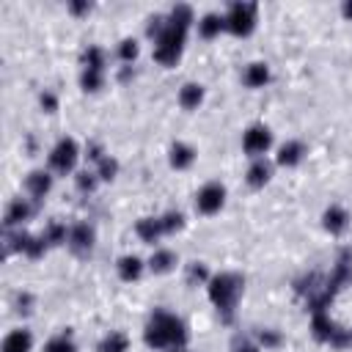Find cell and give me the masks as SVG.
Returning <instances> with one entry per match:
<instances>
[{
    "label": "cell",
    "mask_w": 352,
    "mask_h": 352,
    "mask_svg": "<svg viewBox=\"0 0 352 352\" xmlns=\"http://www.w3.org/2000/svg\"><path fill=\"white\" fill-rule=\"evenodd\" d=\"M143 341L154 352H162V349L170 352L176 346H184L187 344V324L176 314H170L165 308H157L148 316L146 327H143Z\"/></svg>",
    "instance_id": "obj_1"
},
{
    "label": "cell",
    "mask_w": 352,
    "mask_h": 352,
    "mask_svg": "<svg viewBox=\"0 0 352 352\" xmlns=\"http://www.w3.org/2000/svg\"><path fill=\"white\" fill-rule=\"evenodd\" d=\"M242 292H245V278L239 272H231V270H223V272H212L209 283H206V294H209V302L214 305V311L220 314L223 322H231L234 314H236V305L242 300Z\"/></svg>",
    "instance_id": "obj_2"
},
{
    "label": "cell",
    "mask_w": 352,
    "mask_h": 352,
    "mask_svg": "<svg viewBox=\"0 0 352 352\" xmlns=\"http://www.w3.org/2000/svg\"><path fill=\"white\" fill-rule=\"evenodd\" d=\"M148 33L154 36V60L165 69L176 66L187 44V30L170 25L165 16H154L148 25Z\"/></svg>",
    "instance_id": "obj_3"
},
{
    "label": "cell",
    "mask_w": 352,
    "mask_h": 352,
    "mask_svg": "<svg viewBox=\"0 0 352 352\" xmlns=\"http://www.w3.org/2000/svg\"><path fill=\"white\" fill-rule=\"evenodd\" d=\"M223 16H226V33H231L236 38H245L256 30L258 6L256 3H231Z\"/></svg>",
    "instance_id": "obj_4"
},
{
    "label": "cell",
    "mask_w": 352,
    "mask_h": 352,
    "mask_svg": "<svg viewBox=\"0 0 352 352\" xmlns=\"http://www.w3.org/2000/svg\"><path fill=\"white\" fill-rule=\"evenodd\" d=\"M77 160H80V146H77L74 138H58L55 146H52L50 154H47V165H50V170L58 173V176L74 173Z\"/></svg>",
    "instance_id": "obj_5"
},
{
    "label": "cell",
    "mask_w": 352,
    "mask_h": 352,
    "mask_svg": "<svg viewBox=\"0 0 352 352\" xmlns=\"http://www.w3.org/2000/svg\"><path fill=\"white\" fill-rule=\"evenodd\" d=\"M226 195H228V190H226L223 182H206L195 192V209H198V214H204V217L217 214L226 206Z\"/></svg>",
    "instance_id": "obj_6"
},
{
    "label": "cell",
    "mask_w": 352,
    "mask_h": 352,
    "mask_svg": "<svg viewBox=\"0 0 352 352\" xmlns=\"http://www.w3.org/2000/svg\"><path fill=\"white\" fill-rule=\"evenodd\" d=\"M270 148H272V132H270L267 124H250V126L242 132V151H245L250 160L264 157Z\"/></svg>",
    "instance_id": "obj_7"
},
{
    "label": "cell",
    "mask_w": 352,
    "mask_h": 352,
    "mask_svg": "<svg viewBox=\"0 0 352 352\" xmlns=\"http://www.w3.org/2000/svg\"><path fill=\"white\" fill-rule=\"evenodd\" d=\"M66 245H69L72 253L88 256V253L94 250V245H96V231H94V226L85 223V220L72 223V226H69V242H66Z\"/></svg>",
    "instance_id": "obj_8"
},
{
    "label": "cell",
    "mask_w": 352,
    "mask_h": 352,
    "mask_svg": "<svg viewBox=\"0 0 352 352\" xmlns=\"http://www.w3.org/2000/svg\"><path fill=\"white\" fill-rule=\"evenodd\" d=\"M52 190V170H44V168H36L25 176V192L30 201H41L47 198Z\"/></svg>",
    "instance_id": "obj_9"
},
{
    "label": "cell",
    "mask_w": 352,
    "mask_h": 352,
    "mask_svg": "<svg viewBox=\"0 0 352 352\" xmlns=\"http://www.w3.org/2000/svg\"><path fill=\"white\" fill-rule=\"evenodd\" d=\"M30 217H33V201H30V198H14V201L6 206L3 223H6L8 231H16V228H22Z\"/></svg>",
    "instance_id": "obj_10"
},
{
    "label": "cell",
    "mask_w": 352,
    "mask_h": 352,
    "mask_svg": "<svg viewBox=\"0 0 352 352\" xmlns=\"http://www.w3.org/2000/svg\"><path fill=\"white\" fill-rule=\"evenodd\" d=\"M349 212L341 206V204H330L324 212H322V228L330 234V236H341L346 228H349Z\"/></svg>",
    "instance_id": "obj_11"
},
{
    "label": "cell",
    "mask_w": 352,
    "mask_h": 352,
    "mask_svg": "<svg viewBox=\"0 0 352 352\" xmlns=\"http://www.w3.org/2000/svg\"><path fill=\"white\" fill-rule=\"evenodd\" d=\"M305 154H308V146L302 143V140H286V143H280L278 146V154H275V165H280V168H297L302 160H305Z\"/></svg>",
    "instance_id": "obj_12"
},
{
    "label": "cell",
    "mask_w": 352,
    "mask_h": 352,
    "mask_svg": "<svg viewBox=\"0 0 352 352\" xmlns=\"http://www.w3.org/2000/svg\"><path fill=\"white\" fill-rule=\"evenodd\" d=\"M135 234H138L140 242H146V245H157V242L165 236V228H162L160 214H143V217H138V223H135Z\"/></svg>",
    "instance_id": "obj_13"
},
{
    "label": "cell",
    "mask_w": 352,
    "mask_h": 352,
    "mask_svg": "<svg viewBox=\"0 0 352 352\" xmlns=\"http://www.w3.org/2000/svg\"><path fill=\"white\" fill-rule=\"evenodd\" d=\"M146 270H148L146 261H143L140 256H135V253H124V256H118V261H116V272H118V278H121L124 283L140 280Z\"/></svg>",
    "instance_id": "obj_14"
},
{
    "label": "cell",
    "mask_w": 352,
    "mask_h": 352,
    "mask_svg": "<svg viewBox=\"0 0 352 352\" xmlns=\"http://www.w3.org/2000/svg\"><path fill=\"white\" fill-rule=\"evenodd\" d=\"M270 179H272V162H270L267 157L250 160V165H248V170H245V182H248V187L261 190L264 184H270Z\"/></svg>",
    "instance_id": "obj_15"
},
{
    "label": "cell",
    "mask_w": 352,
    "mask_h": 352,
    "mask_svg": "<svg viewBox=\"0 0 352 352\" xmlns=\"http://www.w3.org/2000/svg\"><path fill=\"white\" fill-rule=\"evenodd\" d=\"M176 264H179V256L170 248H154V253L146 261L148 272H154V275H168L176 270Z\"/></svg>",
    "instance_id": "obj_16"
},
{
    "label": "cell",
    "mask_w": 352,
    "mask_h": 352,
    "mask_svg": "<svg viewBox=\"0 0 352 352\" xmlns=\"http://www.w3.org/2000/svg\"><path fill=\"white\" fill-rule=\"evenodd\" d=\"M270 80H272V72H270V63H264V60H250L245 66V72H242V82L248 88H253V91L264 88Z\"/></svg>",
    "instance_id": "obj_17"
},
{
    "label": "cell",
    "mask_w": 352,
    "mask_h": 352,
    "mask_svg": "<svg viewBox=\"0 0 352 352\" xmlns=\"http://www.w3.org/2000/svg\"><path fill=\"white\" fill-rule=\"evenodd\" d=\"M195 28H198V36H201V38L212 41V38H217L220 33H226V16L217 14V11H206L204 16H198Z\"/></svg>",
    "instance_id": "obj_18"
},
{
    "label": "cell",
    "mask_w": 352,
    "mask_h": 352,
    "mask_svg": "<svg viewBox=\"0 0 352 352\" xmlns=\"http://www.w3.org/2000/svg\"><path fill=\"white\" fill-rule=\"evenodd\" d=\"M195 154H198V151H195L190 143L176 140V143H170V148H168V162H170L173 170H187V168L195 162Z\"/></svg>",
    "instance_id": "obj_19"
},
{
    "label": "cell",
    "mask_w": 352,
    "mask_h": 352,
    "mask_svg": "<svg viewBox=\"0 0 352 352\" xmlns=\"http://www.w3.org/2000/svg\"><path fill=\"white\" fill-rule=\"evenodd\" d=\"M0 352H33V333L25 330V327L11 330V333L3 338Z\"/></svg>",
    "instance_id": "obj_20"
},
{
    "label": "cell",
    "mask_w": 352,
    "mask_h": 352,
    "mask_svg": "<svg viewBox=\"0 0 352 352\" xmlns=\"http://www.w3.org/2000/svg\"><path fill=\"white\" fill-rule=\"evenodd\" d=\"M204 96H206V91H204V85L201 82H184L182 88H179V104L184 107V110H198L201 104H204Z\"/></svg>",
    "instance_id": "obj_21"
},
{
    "label": "cell",
    "mask_w": 352,
    "mask_h": 352,
    "mask_svg": "<svg viewBox=\"0 0 352 352\" xmlns=\"http://www.w3.org/2000/svg\"><path fill=\"white\" fill-rule=\"evenodd\" d=\"M170 25H176V28H182V30H190L198 19H195V11H192V6H187V3H176L170 11H168V16H165Z\"/></svg>",
    "instance_id": "obj_22"
},
{
    "label": "cell",
    "mask_w": 352,
    "mask_h": 352,
    "mask_svg": "<svg viewBox=\"0 0 352 352\" xmlns=\"http://www.w3.org/2000/svg\"><path fill=\"white\" fill-rule=\"evenodd\" d=\"M41 236H44L47 248H60V245H66V242H69V226H66V223H60V220H50V223L44 226Z\"/></svg>",
    "instance_id": "obj_23"
},
{
    "label": "cell",
    "mask_w": 352,
    "mask_h": 352,
    "mask_svg": "<svg viewBox=\"0 0 352 352\" xmlns=\"http://www.w3.org/2000/svg\"><path fill=\"white\" fill-rule=\"evenodd\" d=\"M96 352H129V336L121 330H110L107 336L99 338Z\"/></svg>",
    "instance_id": "obj_24"
},
{
    "label": "cell",
    "mask_w": 352,
    "mask_h": 352,
    "mask_svg": "<svg viewBox=\"0 0 352 352\" xmlns=\"http://www.w3.org/2000/svg\"><path fill=\"white\" fill-rule=\"evenodd\" d=\"M80 63H82V69L107 72V52H104L102 47L91 44V47H85V50H82V55H80Z\"/></svg>",
    "instance_id": "obj_25"
},
{
    "label": "cell",
    "mask_w": 352,
    "mask_h": 352,
    "mask_svg": "<svg viewBox=\"0 0 352 352\" xmlns=\"http://www.w3.org/2000/svg\"><path fill=\"white\" fill-rule=\"evenodd\" d=\"M104 82H107V72H94V69H82V72H80V88H82L85 94L102 91Z\"/></svg>",
    "instance_id": "obj_26"
},
{
    "label": "cell",
    "mask_w": 352,
    "mask_h": 352,
    "mask_svg": "<svg viewBox=\"0 0 352 352\" xmlns=\"http://www.w3.org/2000/svg\"><path fill=\"white\" fill-rule=\"evenodd\" d=\"M116 55H118V60H121L124 66L135 63L138 55H140V44H138V38H121L118 47H116Z\"/></svg>",
    "instance_id": "obj_27"
},
{
    "label": "cell",
    "mask_w": 352,
    "mask_h": 352,
    "mask_svg": "<svg viewBox=\"0 0 352 352\" xmlns=\"http://www.w3.org/2000/svg\"><path fill=\"white\" fill-rule=\"evenodd\" d=\"M44 352H77V344H74L72 333L66 330V333H58V336H52V338L44 344Z\"/></svg>",
    "instance_id": "obj_28"
},
{
    "label": "cell",
    "mask_w": 352,
    "mask_h": 352,
    "mask_svg": "<svg viewBox=\"0 0 352 352\" xmlns=\"http://www.w3.org/2000/svg\"><path fill=\"white\" fill-rule=\"evenodd\" d=\"M118 168H121V165H118V160H116V157H110V154H104V157L96 162V168H94V170H96V176H99V182H113V179L118 176Z\"/></svg>",
    "instance_id": "obj_29"
},
{
    "label": "cell",
    "mask_w": 352,
    "mask_h": 352,
    "mask_svg": "<svg viewBox=\"0 0 352 352\" xmlns=\"http://www.w3.org/2000/svg\"><path fill=\"white\" fill-rule=\"evenodd\" d=\"M209 278H212V272H209V267L204 261H190L187 264V280H190V286H206Z\"/></svg>",
    "instance_id": "obj_30"
},
{
    "label": "cell",
    "mask_w": 352,
    "mask_h": 352,
    "mask_svg": "<svg viewBox=\"0 0 352 352\" xmlns=\"http://www.w3.org/2000/svg\"><path fill=\"white\" fill-rule=\"evenodd\" d=\"M160 220H162L165 236H170V234H176V231H182V228H184V214H182L179 209H168V212H162V214H160Z\"/></svg>",
    "instance_id": "obj_31"
},
{
    "label": "cell",
    "mask_w": 352,
    "mask_h": 352,
    "mask_svg": "<svg viewBox=\"0 0 352 352\" xmlns=\"http://www.w3.org/2000/svg\"><path fill=\"white\" fill-rule=\"evenodd\" d=\"M74 187H77L80 192H94V190L99 187L96 170H77V173H74Z\"/></svg>",
    "instance_id": "obj_32"
},
{
    "label": "cell",
    "mask_w": 352,
    "mask_h": 352,
    "mask_svg": "<svg viewBox=\"0 0 352 352\" xmlns=\"http://www.w3.org/2000/svg\"><path fill=\"white\" fill-rule=\"evenodd\" d=\"M280 344H283V336H280L278 330H272V327L258 330V346H261V349H278Z\"/></svg>",
    "instance_id": "obj_33"
},
{
    "label": "cell",
    "mask_w": 352,
    "mask_h": 352,
    "mask_svg": "<svg viewBox=\"0 0 352 352\" xmlns=\"http://www.w3.org/2000/svg\"><path fill=\"white\" fill-rule=\"evenodd\" d=\"M38 104H41L44 113H58V94L50 91V88H44V91L38 94Z\"/></svg>",
    "instance_id": "obj_34"
},
{
    "label": "cell",
    "mask_w": 352,
    "mask_h": 352,
    "mask_svg": "<svg viewBox=\"0 0 352 352\" xmlns=\"http://www.w3.org/2000/svg\"><path fill=\"white\" fill-rule=\"evenodd\" d=\"M104 154H107V151L102 148V143H88V146H85V157H88L91 162H99Z\"/></svg>",
    "instance_id": "obj_35"
},
{
    "label": "cell",
    "mask_w": 352,
    "mask_h": 352,
    "mask_svg": "<svg viewBox=\"0 0 352 352\" xmlns=\"http://www.w3.org/2000/svg\"><path fill=\"white\" fill-rule=\"evenodd\" d=\"M30 302H33V297H30V294H28V292H25V294H19V297H16V305H19V311H25V314H28V311H30Z\"/></svg>",
    "instance_id": "obj_36"
},
{
    "label": "cell",
    "mask_w": 352,
    "mask_h": 352,
    "mask_svg": "<svg viewBox=\"0 0 352 352\" xmlns=\"http://www.w3.org/2000/svg\"><path fill=\"white\" fill-rule=\"evenodd\" d=\"M69 11L72 14H88L91 11V3H69Z\"/></svg>",
    "instance_id": "obj_37"
},
{
    "label": "cell",
    "mask_w": 352,
    "mask_h": 352,
    "mask_svg": "<svg viewBox=\"0 0 352 352\" xmlns=\"http://www.w3.org/2000/svg\"><path fill=\"white\" fill-rule=\"evenodd\" d=\"M234 352H261V346H258V344H253V341H242Z\"/></svg>",
    "instance_id": "obj_38"
},
{
    "label": "cell",
    "mask_w": 352,
    "mask_h": 352,
    "mask_svg": "<svg viewBox=\"0 0 352 352\" xmlns=\"http://www.w3.org/2000/svg\"><path fill=\"white\" fill-rule=\"evenodd\" d=\"M341 16L352 22V0H344V3H341Z\"/></svg>",
    "instance_id": "obj_39"
},
{
    "label": "cell",
    "mask_w": 352,
    "mask_h": 352,
    "mask_svg": "<svg viewBox=\"0 0 352 352\" xmlns=\"http://www.w3.org/2000/svg\"><path fill=\"white\" fill-rule=\"evenodd\" d=\"M170 352H190L187 346H176V349H170Z\"/></svg>",
    "instance_id": "obj_40"
}]
</instances>
